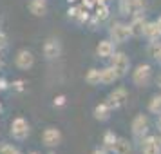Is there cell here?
<instances>
[{"mask_svg":"<svg viewBox=\"0 0 161 154\" xmlns=\"http://www.w3.org/2000/svg\"><path fill=\"white\" fill-rule=\"evenodd\" d=\"M92 154H109V151H107L105 147H102V149L98 147V149H94V151H92Z\"/></svg>","mask_w":161,"mask_h":154,"instance_id":"obj_27","label":"cell"},{"mask_svg":"<svg viewBox=\"0 0 161 154\" xmlns=\"http://www.w3.org/2000/svg\"><path fill=\"white\" fill-rule=\"evenodd\" d=\"M0 109H2V105H0Z\"/></svg>","mask_w":161,"mask_h":154,"instance_id":"obj_36","label":"cell"},{"mask_svg":"<svg viewBox=\"0 0 161 154\" xmlns=\"http://www.w3.org/2000/svg\"><path fill=\"white\" fill-rule=\"evenodd\" d=\"M109 37L114 44H125L129 38L132 37L130 35V27L129 24H121V22H114L109 29Z\"/></svg>","mask_w":161,"mask_h":154,"instance_id":"obj_3","label":"cell"},{"mask_svg":"<svg viewBox=\"0 0 161 154\" xmlns=\"http://www.w3.org/2000/svg\"><path fill=\"white\" fill-rule=\"evenodd\" d=\"M145 11V0H129V15L139 16Z\"/></svg>","mask_w":161,"mask_h":154,"instance_id":"obj_19","label":"cell"},{"mask_svg":"<svg viewBox=\"0 0 161 154\" xmlns=\"http://www.w3.org/2000/svg\"><path fill=\"white\" fill-rule=\"evenodd\" d=\"M127 100H129V93H127V89L125 87H118L109 94L107 103L110 105V109H119V107H123L125 103H127Z\"/></svg>","mask_w":161,"mask_h":154,"instance_id":"obj_9","label":"cell"},{"mask_svg":"<svg viewBox=\"0 0 161 154\" xmlns=\"http://www.w3.org/2000/svg\"><path fill=\"white\" fill-rule=\"evenodd\" d=\"M109 0H96V4H107Z\"/></svg>","mask_w":161,"mask_h":154,"instance_id":"obj_30","label":"cell"},{"mask_svg":"<svg viewBox=\"0 0 161 154\" xmlns=\"http://www.w3.org/2000/svg\"><path fill=\"white\" fill-rule=\"evenodd\" d=\"M27 9L33 16H45L47 15V2L45 0H29Z\"/></svg>","mask_w":161,"mask_h":154,"instance_id":"obj_13","label":"cell"},{"mask_svg":"<svg viewBox=\"0 0 161 154\" xmlns=\"http://www.w3.org/2000/svg\"><path fill=\"white\" fill-rule=\"evenodd\" d=\"M116 140H118V136L114 134L112 131H107L105 134H103V147L107 149V151H112V147H114V143H116Z\"/></svg>","mask_w":161,"mask_h":154,"instance_id":"obj_21","label":"cell"},{"mask_svg":"<svg viewBox=\"0 0 161 154\" xmlns=\"http://www.w3.org/2000/svg\"><path fill=\"white\" fill-rule=\"evenodd\" d=\"M159 140H161V138H159Z\"/></svg>","mask_w":161,"mask_h":154,"instance_id":"obj_37","label":"cell"},{"mask_svg":"<svg viewBox=\"0 0 161 154\" xmlns=\"http://www.w3.org/2000/svg\"><path fill=\"white\" fill-rule=\"evenodd\" d=\"M67 2H69V4H71V2H76V0H67Z\"/></svg>","mask_w":161,"mask_h":154,"instance_id":"obj_33","label":"cell"},{"mask_svg":"<svg viewBox=\"0 0 161 154\" xmlns=\"http://www.w3.org/2000/svg\"><path fill=\"white\" fill-rule=\"evenodd\" d=\"M110 66L114 67V71L119 74V78H123L130 71V60H129V56L125 53H114L110 56Z\"/></svg>","mask_w":161,"mask_h":154,"instance_id":"obj_5","label":"cell"},{"mask_svg":"<svg viewBox=\"0 0 161 154\" xmlns=\"http://www.w3.org/2000/svg\"><path fill=\"white\" fill-rule=\"evenodd\" d=\"M119 13L129 15V0H119Z\"/></svg>","mask_w":161,"mask_h":154,"instance_id":"obj_25","label":"cell"},{"mask_svg":"<svg viewBox=\"0 0 161 154\" xmlns=\"http://www.w3.org/2000/svg\"><path fill=\"white\" fill-rule=\"evenodd\" d=\"M141 151L143 154H161V140L156 136H147L141 140Z\"/></svg>","mask_w":161,"mask_h":154,"instance_id":"obj_10","label":"cell"},{"mask_svg":"<svg viewBox=\"0 0 161 154\" xmlns=\"http://www.w3.org/2000/svg\"><path fill=\"white\" fill-rule=\"evenodd\" d=\"M13 87H15L16 91H22V89H24V82L22 80H16L15 83H13Z\"/></svg>","mask_w":161,"mask_h":154,"instance_id":"obj_26","label":"cell"},{"mask_svg":"<svg viewBox=\"0 0 161 154\" xmlns=\"http://www.w3.org/2000/svg\"><path fill=\"white\" fill-rule=\"evenodd\" d=\"M42 53H44V58L45 60H56L60 58L62 54V42L58 38H47L44 42V47H42Z\"/></svg>","mask_w":161,"mask_h":154,"instance_id":"obj_6","label":"cell"},{"mask_svg":"<svg viewBox=\"0 0 161 154\" xmlns=\"http://www.w3.org/2000/svg\"><path fill=\"white\" fill-rule=\"evenodd\" d=\"M9 134H11V138L16 140V141H24V140H27V136L31 134L29 122H27L24 116L13 118V122H11V125H9Z\"/></svg>","mask_w":161,"mask_h":154,"instance_id":"obj_1","label":"cell"},{"mask_svg":"<svg viewBox=\"0 0 161 154\" xmlns=\"http://www.w3.org/2000/svg\"><path fill=\"white\" fill-rule=\"evenodd\" d=\"M62 131H60L58 127H45L44 132H42V143H44L47 149H54V147H58L62 143Z\"/></svg>","mask_w":161,"mask_h":154,"instance_id":"obj_4","label":"cell"},{"mask_svg":"<svg viewBox=\"0 0 161 154\" xmlns=\"http://www.w3.org/2000/svg\"><path fill=\"white\" fill-rule=\"evenodd\" d=\"M0 154H22V151L15 147L13 143H2L0 145Z\"/></svg>","mask_w":161,"mask_h":154,"instance_id":"obj_23","label":"cell"},{"mask_svg":"<svg viewBox=\"0 0 161 154\" xmlns=\"http://www.w3.org/2000/svg\"><path fill=\"white\" fill-rule=\"evenodd\" d=\"M27 154H40V152H36V151H33V152H27Z\"/></svg>","mask_w":161,"mask_h":154,"instance_id":"obj_32","label":"cell"},{"mask_svg":"<svg viewBox=\"0 0 161 154\" xmlns=\"http://www.w3.org/2000/svg\"><path fill=\"white\" fill-rule=\"evenodd\" d=\"M148 111L152 112V114H158V116H161V94L158 96H152V100H150V103H148Z\"/></svg>","mask_w":161,"mask_h":154,"instance_id":"obj_22","label":"cell"},{"mask_svg":"<svg viewBox=\"0 0 161 154\" xmlns=\"http://www.w3.org/2000/svg\"><path fill=\"white\" fill-rule=\"evenodd\" d=\"M118 78H119V74L114 71V67H112V66L102 69V83H103V85H110V83H114Z\"/></svg>","mask_w":161,"mask_h":154,"instance_id":"obj_15","label":"cell"},{"mask_svg":"<svg viewBox=\"0 0 161 154\" xmlns=\"http://www.w3.org/2000/svg\"><path fill=\"white\" fill-rule=\"evenodd\" d=\"M130 129H132V134H134V138L143 140V136H145L147 132H148V118H147L143 112H141V114H138V116L132 120Z\"/></svg>","mask_w":161,"mask_h":154,"instance_id":"obj_8","label":"cell"},{"mask_svg":"<svg viewBox=\"0 0 161 154\" xmlns=\"http://www.w3.org/2000/svg\"><path fill=\"white\" fill-rule=\"evenodd\" d=\"M85 82H87L89 85H100L102 83V71L100 69H89L87 73H85Z\"/></svg>","mask_w":161,"mask_h":154,"instance_id":"obj_18","label":"cell"},{"mask_svg":"<svg viewBox=\"0 0 161 154\" xmlns=\"http://www.w3.org/2000/svg\"><path fill=\"white\" fill-rule=\"evenodd\" d=\"M132 147H130V141L125 138H118L114 147H112V152L114 154H130Z\"/></svg>","mask_w":161,"mask_h":154,"instance_id":"obj_16","label":"cell"},{"mask_svg":"<svg viewBox=\"0 0 161 154\" xmlns=\"http://www.w3.org/2000/svg\"><path fill=\"white\" fill-rule=\"evenodd\" d=\"M147 20L143 18V16L139 15V16H134L132 18V22L129 24V27H130V35L134 38H141V37H145V27H147Z\"/></svg>","mask_w":161,"mask_h":154,"instance_id":"obj_11","label":"cell"},{"mask_svg":"<svg viewBox=\"0 0 161 154\" xmlns=\"http://www.w3.org/2000/svg\"><path fill=\"white\" fill-rule=\"evenodd\" d=\"M156 83H158V85L161 87V74H158V78H156Z\"/></svg>","mask_w":161,"mask_h":154,"instance_id":"obj_29","label":"cell"},{"mask_svg":"<svg viewBox=\"0 0 161 154\" xmlns=\"http://www.w3.org/2000/svg\"><path fill=\"white\" fill-rule=\"evenodd\" d=\"M15 66L20 69V71H27V69H31V67L35 66V54L29 51V49H25V47H22V49H18L15 54Z\"/></svg>","mask_w":161,"mask_h":154,"instance_id":"obj_7","label":"cell"},{"mask_svg":"<svg viewBox=\"0 0 161 154\" xmlns=\"http://www.w3.org/2000/svg\"><path fill=\"white\" fill-rule=\"evenodd\" d=\"M54 107H64L67 103V98H65V94H58V96H54Z\"/></svg>","mask_w":161,"mask_h":154,"instance_id":"obj_24","label":"cell"},{"mask_svg":"<svg viewBox=\"0 0 161 154\" xmlns=\"http://www.w3.org/2000/svg\"><path fill=\"white\" fill-rule=\"evenodd\" d=\"M159 129H161V120H159Z\"/></svg>","mask_w":161,"mask_h":154,"instance_id":"obj_34","label":"cell"},{"mask_svg":"<svg viewBox=\"0 0 161 154\" xmlns=\"http://www.w3.org/2000/svg\"><path fill=\"white\" fill-rule=\"evenodd\" d=\"M96 20L98 22H103V20H107L109 18V6L107 4H96Z\"/></svg>","mask_w":161,"mask_h":154,"instance_id":"obj_20","label":"cell"},{"mask_svg":"<svg viewBox=\"0 0 161 154\" xmlns=\"http://www.w3.org/2000/svg\"><path fill=\"white\" fill-rule=\"evenodd\" d=\"M110 112H112V109H110V105L107 102L103 103H98L94 107V111H92V114H94L96 120H100V122H107L110 118Z\"/></svg>","mask_w":161,"mask_h":154,"instance_id":"obj_14","label":"cell"},{"mask_svg":"<svg viewBox=\"0 0 161 154\" xmlns=\"http://www.w3.org/2000/svg\"><path fill=\"white\" fill-rule=\"evenodd\" d=\"M154 58H156V60H158V62L161 64V47L158 49V53H156V56H154Z\"/></svg>","mask_w":161,"mask_h":154,"instance_id":"obj_28","label":"cell"},{"mask_svg":"<svg viewBox=\"0 0 161 154\" xmlns=\"http://www.w3.org/2000/svg\"><path fill=\"white\" fill-rule=\"evenodd\" d=\"M49 154H54V152H53V151H51V152H49Z\"/></svg>","mask_w":161,"mask_h":154,"instance_id":"obj_35","label":"cell"},{"mask_svg":"<svg viewBox=\"0 0 161 154\" xmlns=\"http://www.w3.org/2000/svg\"><path fill=\"white\" fill-rule=\"evenodd\" d=\"M156 24H158V27H159V29H161V16H159V18H158V20H156Z\"/></svg>","mask_w":161,"mask_h":154,"instance_id":"obj_31","label":"cell"},{"mask_svg":"<svg viewBox=\"0 0 161 154\" xmlns=\"http://www.w3.org/2000/svg\"><path fill=\"white\" fill-rule=\"evenodd\" d=\"M145 38H148L150 42H156V40H159V38H161V29L158 27V24H156V22H148V24H147Z\"/></svg>","mask_w":161,"mask_h":154,"instance_id":"obj_17","label":"cell"},{"mask_svg":"<svg viewBox=\"0 0 161 154\" xmlns=\"http://www.w3.org/2000/svg\"><path fill=\"white\" fill-rule=\"evenodd\" d=\"M152 80V67L148 64H139L134 71H132V82L138 87H147Z\"/></svg>","mask_w":161,"mask_h":154,"instance_id":"obj_2","label":"cell"},{"mask_svg":"<svg viewBox=\"0 0 161 154\" xmlns=\"http://www.w3.org/2000/svg\"><path fill=\"white\" fill-rule=\"evenodd\" d=\"M114 42L112 40H102L100 44L96 45V54L100 56V58H110L112 54H114Z\"/></svg>","mask_w":161,"mask_h":154,"instance_id":"obj_12","label":"cell"}]
</instances>
